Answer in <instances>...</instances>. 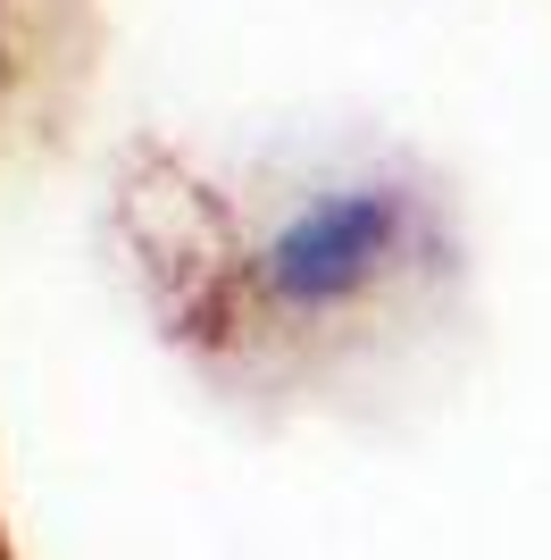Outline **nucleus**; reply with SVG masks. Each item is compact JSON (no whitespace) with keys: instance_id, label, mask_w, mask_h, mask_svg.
Here are the masks:
<instances>
[{"instance_id":"1","label":"nucleus","mask_w":551,"mask_h":560,"mask_svg":"<svg viewBox=\"0 0 551 560\" xmlns=\"http://www.w3.org/2000/svg\"><path fill=\"white\" fill-rule=\"evenodd\" d=\"M385 234H392V201L385 192L318 201L309 218L284 226L268 277H276V293H293V302H335V293H351V284L367 277V259L385 252Z\"/></svg>"}]
</instances>
